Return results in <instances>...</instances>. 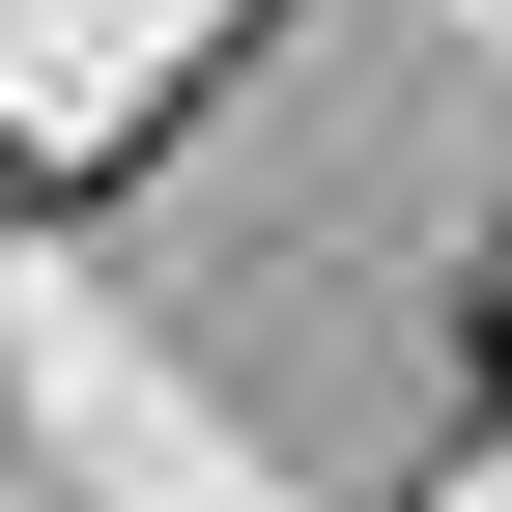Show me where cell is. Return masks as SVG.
Here are the masks:
<instances>
[{"label": "cell", "mask_w": 512, "mask_h": 512, "mask_svg": "<svg viewBox=\"0 0 512 512\" xmlns=\"http://www.w3.org/2000/svg\"><path fill=\"white\" fill-rule=\"evenodd\" d=\"M456 370H484V427H512V228H484V285H456Z\"/></svg>", "instance_id": "obj_1"}]
</instances>
